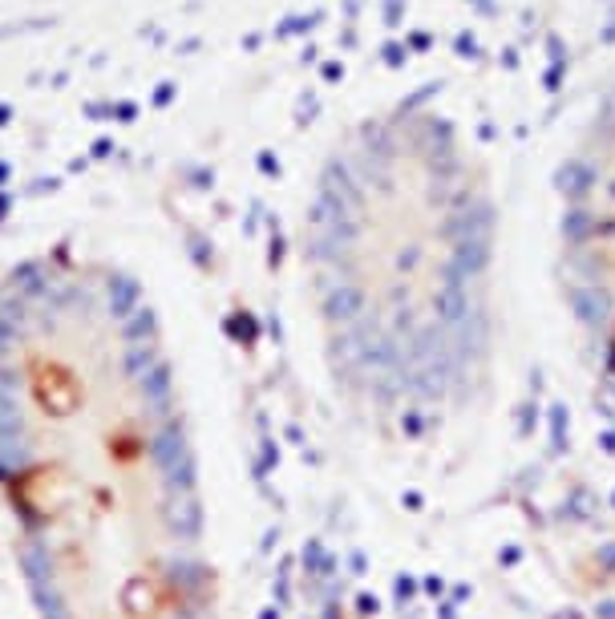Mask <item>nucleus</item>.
I'll list each match as a JSON object with an SVG mask.
<instances>
[{
	"label": "nucleus",
	"mask_w": 615,
	"mask_h": 619,
	"mask_svg": "<svg viewBox=\"0 0 615 619\" xmlns=\"http://www.w3.org/2000/svg\"><path fill=\"white\" fill-rule=\"evenodd\" d=\"M0 514L33 619H219L182 381L110 267L45 260L0 287Z\"/></svg>",
	"instance_id": "f257e3e1"
},
{
	"label": "nucleus",
	"mask_w": 615,
	"mask_h": 619,
	"mask_svg": "<svg viewBox=\"0 0 615 619\" xmlns=\"http://www.w3.org/2000/svg\"><path fill=\"white\" fill-rule=\"evenodd\" d=\"M486 174L441 130L368 138L312 219L320 352L336 393L393 434L482 409L502 360L498 219Z\"/></svg>",
	"instance_id": "f03ea898"
},
{
	"label": "nucleus",
	"mask_w": 615,
	"mask_h": 619,
	"mask_svg": "<svg viewBox=\"0 0 615 619\" xmlns=\"http://www.w3.org/2000/svg\"><path fill=\"white\" fill-rule=\"evenodd\" d=\"M554 284L591 397L615 421V110L575 146L559 183Z\"/></svg>",
	"instance_id": "7ed1b4c3"
}]
</instances>
